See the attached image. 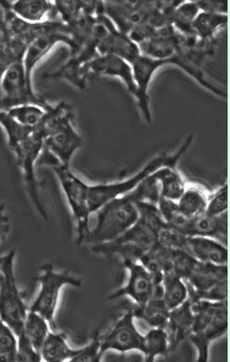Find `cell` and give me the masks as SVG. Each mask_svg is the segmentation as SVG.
Returning a JSON list of instances; mask_svg holds the SVG:
<instances>
[{"label":"cell","instance_id":"ac0fdd59","mask_svg":"<svg viewBox=\"0 0 230 362\" xmlns=\"http://www.w3.org/2000/svg\"><path fill=\"white\" fill-rule=\"evenodd\" d=\"M224 280H228V265L202 263L198 261L186 283L189 291L201 292Z\"/></svg>","mask_w":230,"mask_h":362},{"label":"cell","instance_id":"603a6c76","mask_svg":"<svg viewBox=\"0 0 230 362\" xmlns=\"http://www.w3.org/2000/svg\"><path fill=\"white\" fill-rule=\"evenodd\" d=\"M207 196L209 194L203 188L193 185H187L181 197L177 202L178 209L189 219L204 214Z\"/></svg>","mask_w":230,"mask_h":362},{"label":"cell","instance_id":"9a60e30c","mask_svg":"<svg viewBox=\"0 0 230 362\" xmlns=\"http://www.w3.org/2000/svg\"><path fill=\"white\" fill-rule=\"evenodd\" d=\"M183 233L187 236H200L213 239L227 245L228 214L210 216L207 214L190 219Z\"/></svg>","mask_w":230,"mask_h":362},{"label":"cell","instance_id":"7402d4cb","mask_svg":"<svg viewBox=\"0 0 230 362\" xmlns=\"http://www.w3.org/2000/svg\"><path fill=\"white\" fill-rule=\"evenodd\" d=\"M132 310L135 319L142 320L150 328L165 329L170 310L167 308L164 298L152 296L147 303L136 305Z\"/></svg>","mask_w":230,"mask_h":362},{"label":"cell","instance_id":"2e32d148","mask_svg":"<svg viewBox=\"0 0 230 362\" xmlns=\"http://www.w3.org/2000/svg\"><path fill=\"white\" fill-rule=\"evenodd\" d=\"M194 315L189 299L170 310L165 330L169 339L170 352L175 350L193 330Z\"/></svg>","mask_w":230,"mask_h":362},{"label":"cell","instance_id":"ba28073f","mask_svg":"<svg viewBox=\"0 0 230 362\" xmlns=\"http://www.w3.org/2000/svg\"><path fill=\"white\" fill-rule=\"evenodd\" d=\"M43 150L44 138L41 132L37 130L26 140L19 144L12 151L18 160L22 174H23L28 194L35 204L38 213L44 220H47V211L39 198L35 170V166L41 158Z\"/></svg>","mask_w":230,"mask_h":362},{"label":"cell","instance_id":"277c9868","mask_svg":"<svg viewBox=\"0 0 230 362\" xmlns=\"http://www.w3.org/2000/svg\"><path fill=\"white\" fill-rule=\"evenodd\" d=\"M38 163H44V165L49 166L58 177L61 190L65 194L66 202L75 221L77 243H85L91 230L89 225L90 217L92 215L88 205L89 185L71 170L70 165L60 164L49 156L47 158L41 157Z\"/></svg>","mask_w":230,"mask_h":362},{"label":"cell","instance_id":"4316f807","mask_svg":"<svg viewBox=\"0 0 230 362\" xmlns=\"http://www.w3.org/2000/svg\"><path fill=\"white\" fill-rule=\"evenodd\" d=\"M170 352L169 339L164 328H151L143 335L142 354L145 361H155L157 356Z\"/></svg>","mask_w":230,"mask_h":362},{"label":"cell","instance_id":"e0dca14e","mask_svg":"<svg viewBox=\"0 0 230 362\" xmlns=\"http://www.w3.org/2000/svg\"><path fill=\"white\" fill-rule=\"evenodd\" d=\"M187 250L196 260L202 263L228 265L227 245L216 239L188 236Z\"/></svg>","mask_w":230,"mask_h":362},{"label":"cell","instance_id":"8d00e7d4","mask_svg":"<svg viewBox=\"0 0 230 362\" xmlns=\"http://www.w3.org/2000/svg\"><path fill=\"white\" fill-rule=\"evenodd\" d=\"M102 358L100 354V336L95 334L91 343L86 346L78 349L77 354L71 361L75 362H99Z\"/></svg>","mask_w":230,"mask_h":362},{"label":"cell","instance_id":"6da1fadb","mask_svg":"<svg viewBox=\"0 0 230 362\" xmlns=\"http://www.w3.org/2000/svg\"><path fill=\"white\" fill-rule=\"evenodd\" d=\"M75 115L68 104L50 105L38 131L44 138V150L59 163L70 165L82 147L83 139L74 125Z\"/></svg>","mask_w":230,"mask_h":362},{"label":"cell","instance_id":"ab89813d","mask_svg":"<svg viewBox=\"0 0 230 362\" xmlns=\"http://www.w3.org/2000/svg\"><path fill=\"white\" fill-rule=\"evenodd\" d=\"M11 230V221L5 206L0 204V242L7 238Z\"/></svg>","mask_w":230,"mask_h":362},{"label":"cell","instance_id":"d6a6232c","mask_svg":"<svg viewBox=\"0 0 230 362\" xmlns=\"http://www.w3.org/2000/svg\"><path fill=\"white\" fill-rule=\"evenodd\" d=\"M156 235L158 243L162 247L187 250L188 236L167 223L157 232Z\"/></svg>","mask_w":230,"mask_h":362},{"label":"cell","instance_id":"74e56055","mask_svg":"<svg viewBox=\"0 0 230 362\" xmlns=\"http://www.w3.org/2000/svg\"><path fill=\"white\" fill-rule=\"evenodd\" d=\"M18 337V346H16V361L38 362L42 361L40 353L32 346L23 333Z\"/></svg>","mask_w":230,"mask_h":362},{"label":"cell","instance_id":"83f0119b","mask_svg":"<svg viewBox=\"0 0 230 362\" xmlns=\"http://www.w3.org/2000/svg\"><path fill=\"white\" fill-rule=\"evenodd\" d=\"M49 105L47 107H43L37 104H25L7 110L20 124L37 131L41 127Z\"/></svg>","mask_w":230,"mask_h":362},{"label":"cell","instance_id":"ffe728a7","mask_svg":"<svg viewBox=\"0 0 230 362\" xmlns=\"http://www.w3.org/2000/svg\"><path fill=\"white\" fill-rule=\"evenodd\" d=\"M159 182L161 198L178 202L188 183L184 181L177 165H166L155 171Z\"/></svg>","mask_w":230,"mask_h":362},{"label":"cell","instance_id":"d6986e66","mask_svg":"<svg viewBox=\"0 0 230 362\" xmlns=\"http://www.w3.org/2000/svg\"><path fill=\"white\" fill-rule=\"evenodd\" d=\"M8 7L13 12L30 24H40L50 20L49 16L54 14V2L42 1V0H31V1L8 2Z\"/></svg>","mask_w":230,"mask_h":362},{"label":"cell","instance_id":"7c38bea8","mask_svg":"<svg viewBox=\"0 0 230 362\" xmlns=\"http://www.w3.org/2000/svg\"><path fill=\"white\" fill-rule=\"evenodd\" d=\"M123 264L128 272V282L125 286L112 293L109 299L127 297L133 300L136 305H142L152 296L155 286L153 278L138 261L124 259Z\"/></svg>","mask_w":230,"mask_h":362},{"label":"cell","instance_id":"f1b7e54d","mask_svg":"<svg viewBox=\"0 0 230 362\" xmlns=\"http://www.w3.org/2000/svg\"><path fill=\"white\" fill-rule=\"evenodd\" d=\"M199 13L196 2H178L172 15L174 29L185 37L195 35L193 25Z\"/></svg>","mask_w":230,"mask_h":362},{"label":"cell","instance_id":"d590c367","mask_svg":"<svg viewBox=\"0 0 230 362\" xmlns=\"http://www.w3.org/2000/svg\"><path fill=\"white\" fill-rule=\"evenodd\" d=\"M228 298V280L219 282L216 286L205 291L194 292L188 289V298L204 300L209 302H226Z\"/></svg>","mask_w":230,"mask_h":362},{"label":"cell","instance_id":"44dd1931","mask_svg":"<svg viewBox=\"0 0 230 362\" xmlns=\"http://www.w3.org/2000/svg\"><path fill=\"white\" fill-rule=\"evenodd\" d=\"M78 349L70 347L64 333L50 331L40 351L42 361H71Z\"/></svg>","mask_w":230,"mask_h":362},{"label":"cell","instance_id":"30bf717a","mask_svg":"<svg viewBox=\"0 0 230 362\" xmlns=\"http://www.w3.org/2000/svg\"><path fill=\"white\" fill-rule=\"evenodd\" d=\"M66 44L71 49H74V43L70 36L68 27L60 22L52 30L37 37L27 47L24 57V66L28 79L32 82V74L37 66L57 45Z\"/></svg>","mask_w":230,"mask_h":362},{"label":"cell","instance_id":"f546056e","mask_svg":"<svg viewBox=\"0 0 230 362\" xmlns=\"http://www.w3.org/2000/svg\"><path fill=\"white\" fill-rule=\"evenodd\" d=\"M0 127L7 136L8 146L11 150L23 142L36 131L19 124L7 110L0 109Z\"/></svg>","mask_w":230,"mask_h":362},{"label":"cell","instance_id":"60d3db41","mask_svg":"<svg viewBox=\"0 0 230 362\" xmlns=\"http://www.w3.org/2000/svg\"><path fill=\"white\" fill-rule=\"evenodd\" d=\"M2 72H3V70L1 69V68H0V76H1Z\"/></svg>","mask_w":230,"mask_h":362},{"label":"cell","instance_id":"3957f363","mask_svg":"<svg viewBox=\"0 0 230 362\" xmlns=\"http://www.w3.org/2000/svg\"><path fill=\"white\" fill-rule=\"evenodd\" d=\"M97 213V223L90 230L85 241L93 246L115 240L131 229L139 218L138 204L131 193L111 200Z\"/></svg>","mask_w":230,"mask_h":362},{"label":"cell","instance_id":"8992f818","mask_svg":"<svg viewBox=\"0 0 230 362\" xmlns=\"http://www.w3.org/2000/svg\"><path fill=\"white\" fill-rule=\"evenodd\" d=\"M36 280L40 288L30 306V310L44 317L55 331V316L61 291L66 286L80 288L82 280L70 272L56 271L52 264H46L40 267Z\"/></svg>","mask_w":230,"mask_h":362},{"label":"cell","instance_id":"f35d334b","mask_svg":"<svg viewBox=\"0 0 230 362\" xmlns=\"http://www.w3.org/2000/svg\"><path fill=\"white\" fill-rule=\"evenodd\" d=\"M200 12L228 15V4L226 2L217 1H196Z\"/></svg>","mask_w":230,"mask_h":362},{"label":"cell","instance_id":"7a4b0ae2","mask_svg":"<svg viewBox=\"0 0 230 362\" xmlns=\"http://www.w3.org/2000/svg\"><path fill=\"white\" fill-rule=\"evenodd\" d=\"M193 141V136H190L175 153L167 154L162 153L157 156V157L150 160L142 170L136 173L135 175L126 178L124 180L104 183V185H89L88 205L91 214L97 213L102 206L111 202V200L126 196V194L135 190L145 178L152 175L160 167L171 164L178 165V160L188 151Z\"/></svg>","mask_w":230,"mask_h":362},{"label":"cell","instance_id":"4dcf8cb0","mask_svg":"<svg viewBox=\"0 0 230 362\" xmlns=\"http://www.w3.org/2000/svg\"><path fill=\"white\" fill-rule=\"evenodd\" d=\"M198 261L187 250L171 249V272L186 281L195 269Z\"/></svg>","mask_w":230,"mask_h":362},{"label":"cell","instance_id":"484cf974","mask_svg":"<svg viewBox=\"0 0 230 362\" xmlns=\"http://www.w3.org/2000/svg\"><path fill=\"white\" fill-rule=\"evenodd\" d=\"M49 322L41 315L35 311L29 310L26 316L23 332L25 337L29 339L32 346L40 353L42 345L50 332Z\"/></svg>","mask_w":230,"mask_h":362},{"label":"cell","instance_id":"1f68e13d","mask_svg":"<svg viewBox=\"0 0 230 362\" xmlns=\"http://www.w3.org/2000/svg\"><path fill=\"white\" fill-rule=\"evenodd\" d=\"M158 207L162 218L164 219L167 224L177 228L178 230L183 233L190 219L185 216L181 213V211L179 210L177 202L160 198Z\"/></svg>","mask_w":230,"mask_h":362},{"label":"cell","instance_id":"8fae6325","mask_svg":"<svg viewBox=\"0 0 230 362\" xmlns=\"http://www.w3.org/2000/svg\"><path fill=\"white\" fill-rule=\"evenodd\" d=\"M91 75L117 78L124 83L128 93L134 98L137 97V86L132 64L124 59L111 54L98 55L81 69L82 78L86 82L87 77Z\"/></svg>","mask_w":230,"mask_h":362},{"label":"cell","instance_id":"5b68a950","mask_svg":"<svg viewBox=\"0 0 230 362\" xmlns=\"http://www.w3.org/2000/svg\"><path fill=\"white\" fill-rule=\"evenodd\" d=\"M16 257L15 250L0 257V320L18 337L23 332L30 308L16 281Z\"/></svg>","mask_w":230,"mask_h":362},{"label":"cell","instance_id":"d4e9b609","mask_svg":"<svg viewBox=\"0 0 230 362\" xmlns=\"http://www.w3.org/2000/svg\"><path fill=\"white\" fill-rule=\"evenodd\" d=\"M164 300L170 310L181 305L188 299V288L186 281L172 272H167L162 279Z\"/></svg>","mask_w":230,"mask_h":362},{"label":"cell","instance_id":"cb8c5ba5","mask_svg":"<svg viewBox=\"0 0 230 362\" xmlns=\"http://www.w3.org/2000/svg\"><path fill=\"white\" fill-rule=\"evenodd\" d=\"M228 15L200 12L193 21L195 35L202 41L214 42L215 35L227 26Z\"/></svg>","mask_w":230,"mask_h":362},{"label":"cell","instance_id":"5bb4252c","mask_svg":"<svg viewBox=\"0 0 230 362\" xmlns=\"http://www.w3.org/2000/svg\"><path fill=\"white\" fill-rule=\"evenodd\" d=\"M228 328V305H224L210 324L198 332L190 333L188 339L198 351V361L207 362L210 358L211 344L226 333Z\"/></svg>","mask_w":230,"mask_h":362},{"label":"cell","instance_id":"9c48e42d","mask_svg":"<svg viewBox=\"0 0 230 362\" xmlns=\"http://www.w3.org/2000/svg\"><path fill=\"white\" fill-rule=\"evenodd\" d=\"M143 335L135 325V316L128 310L117 321L109 333L100 337V354L109 350L125 354L130 351L142 353Z\"/></svg>","mask_w":230,"mask_h":362},{"label":"cell","instance_id":"4fadbf2b","mask_svg":"<svg viewBox=\"0 0 230 362\" xmlns=\"http://www.w3.org/2000/svg\"><path fill=\"white\" fill-rule=\"evenodd\" d=\"M99 18L105 25L107 33L99 44V55H114L132 64L140 55H142L138 44L133 41L128 33L117 29L104 14V11L99 13Z\"/></svg>","mask_w":230,"mask_h":362},{"label":"cell","instance_id":"836d02e7","mask_svg":"<svg viewBox=\"0 0 230 362\" xmlns=\"http://www.w3.org/2000/svg\"><path fill=\"white\" fill-rule=\"evenodd\" d=\"M18 337L0 320V361H16Z\"/></svg>","mask_w":230,"mask_h":362},{"label":"cell","instance_id":"e575fe53","mask_svg":"<svg viewBox=\"0 0 230 362\" xmlns=\"http://www.w3.org/2000/svg\"><path fill=\"white\" fill-rule=\"evenodd\" d=\"M229 206L228 185L222 187L207 196L205 214L210 216H220L227 213Z\"/></svg>","mask_w":230,"mask_h":362},{"label":"cell","instance_id":"52a82bcc","mask_svg":"<svg viewBox=\"0 0 230 362\" xmlns=\"http://www.w3.org/2000/svg\"><path fill=\"white\" fill-rule=\"evenodd\" d=\"M25 104L47 107L46 100L39 97L28 79L23 61L5 69L0 76V109L7 110Z\"/></svg>","mask_w":230,"mask_h":362}]
</instances>
